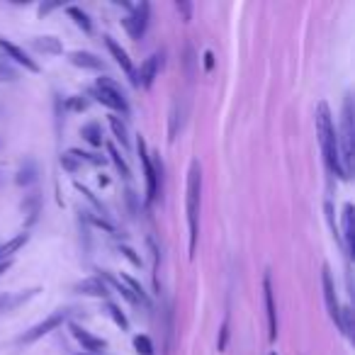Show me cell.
<instances>
[{"label": "cell", "instance_id": "obj_1", "mask_svg": "<svg viewBox=\"0 0 355 355\" xmlns=\"http://www.w3.org/2000/svg\"><path fill=\"white\" fill-rule=\"evenodd\" d=\"M316 134H319L321 153H324V163L334 175H338L340 180H345L343 166H340V151H338V129L331 117L329 103L321 100L316 105Z\"/></svg>", "mask_w": 355, "mask_h": 355}, {"label": "cell", "instance_id": "obj_2", "mask_svg": "<svg viewBox=\"0 0 355 355\" xmlns=\"http://www.w3.org/2000/svg\"><path fill=\"white\" fill-rule=\"evenodd\" d=\"M200 200H202V168H200L198 161H193L188 173V195H185V212H188V232H190V243H188L190 258H195V251H198Z\"/></svg>", "mask_w": 355, "mask_h": 355}, {"label": "cell", "instance_id": "obj_3", "mask_svg": "<svg viewBox=\"0 0 355 355\" xmlns=\"http://www.w3.org/2000/svg\"><path fill=\"white\" fill-rule=\"evenodd\" d=\"M338 151H340V166H343V175L348 180L353 175V100L350 95L343 100V119H340V132H338Z\"/></svg>", "mask_w": 355, "mask_h": 355}, {"label": "cell", "instance_id": "obj_4", "mask_svg": "<svg viewBox=\"0 0 355 355\" xmlns=\"http://www.w3.org/2000/svg\"><path fill=\"white\" fill-rule=\"evenodd\" d=\"M90 95H93L100 105H105V107L112 110V114H122V117H127L129 114L127 98H124L122 88H119L112 78H98V83L90 88Z\"/></svg>", "mask_w": 355, "mask_h": 355}, {"label": "cell", "instance_id": "obj_5", "mask_svg": "<svg viewBox=\"0 0 355 355\" xmlns=\"http://www.w3.org/2000/svg\"><path fill=\"white\" fill-rule=\"evenodd\" d=\"M137 151H139V161H141V166H144V178H146V202L151 205L153 200L158 198L163 166H161V158H151V156H148V148H146V141H144V137L137 139Z\"/></svg>", "mask_w": 355, "mask_h": 355}, {"label": "cell", "instance_id": "obj_6", "mask_svg": "<svg viewBox=\"0 0 355 355\" xmlns=\"http://www.w3.org/2000/svg\"><path fill=\"white\" fill-rule=\"evenodd\" d=\"M69 314H71V309H56V311H51V314L46 316L44 321H40V324H35L30 331H27L25 336H22L20 343H35V340H40L42 336L51 334V331L59 329V326L64 324L66 319H69Z\"/></svg>", "mask_w": 355, "mask_h": 355}, {"label": "cell", "instance_id": "obj_7", "mask_svg": "<svg viewBox=\"0 0 355 355\" xmlns=\"http://www.w3.org/2000/svg\"><path fill=\"white\" fill-rule=\"evenodd\" d=\"M148 17H151V6H148V3H139V6L132 10V15L124 17L122 25H124V30H127V35L132 37V40H141V37L146 35Z\"/></svg>", "mask_w": 355, "mask_h": 355}, {"label": "cell", "instance_id": "obj_8", "mask_svg": "<svg viewBox=\"0 0 355 355\" xmlns=\"http://www.w3.org/2000/svg\"><path fill=\"white\" fill-rule=\"evenodd\" d=\"M263 300H266V311H268V338H270V343H275L277 340V306H275V292H272L270 272H266V277H263Z\"/></svg>", "mask_w": 355, "mask_h": 355}, {"label": "cell", "instance_id": "obj_9", "mask_svg": "<svg viewBox=\"0 0 355 355\" xmlns=\"http://www.w3.org/2000/svg\"><path fill=\"white\" fill-rule=\"evenodd\" d=\"M321 285H324V300H326L329 316L334 319V324L338 326V331H340V304H338V295H336V285H334V277H331L329 266H324V270H321Z\"/></svg>", "mask_w": 355, "mask_h": 355}, {"label": "cell", "instance_id": "obj_10", "mask_svg": "<svg viewBox=\"0 0 355 355\" xmlns=\"http://www.w3.org/2000/svg\"><path fill=\"white\" fill-rule=\"evenodd\" d=\"M161 66H163V54H151L146 61L141 64V69L137 71V88H144V90H148L153 85V80H156V76H158V71H161Z\"/></svg>", "mask_w": 355, "mask_h": 355}, {"label": "cell", "instance_id": "obj_11", "mask_svg": "<svg viewBox=\"0 0 355 355\" xmlns=\"http://www.w3.org/2000/svg\"><path fill=\"white\" fill-rule=\"evenodd\" d=\"M0 51L8 56V59H12L15 64L25 66L27 71H32V73H40V64H37L35 59H30V56L25 54V49H20L17 44H12V42H8L6 37H0Z\"/></svg>", "mask_w": 355, "mask_h": 355}, {"label": "cell", "instance_id": "obj_12", "mask_svg": "<svg viewBox=\"0 0 355 355\" xmlns=\"http://www.w3.org/2000/svg\"><path fill=\"white\" fill-rule=\"evenodd\" d=\"M105 46L110 49V54H112V59L119 64V69L124 71V76H127L129 80H132V85H137V69H134L132 59H129V54L122 49V46L117 44V42L112 40V37H105Z\"/></svg>", "mask_w": 355, "mask_h": 355}, {"label": "cell", "instance_id": "obj_13", "mask_svg": "<svg viewBox=\"0 0 355 355\" xmlns=\"http://www.w3.org/2000/svg\"><path fill=\"white\" fill-rule=\"evenodd\" d=\"M37 287H32V290H22V292H6V295H0V314H8V311H15L20 304H25V302H30L32 297L37 295Z\"/></svg>", "mask_w": 355, "mask_h": 355}, {"label": "cell", "instance_id": "obj_14", "mask_svg": "<svg viewBox=\"0 0 355 355\" xmlns=\"http://www.w3.org/2000/svg\"><path fill=\"white\" fill-rule=\"evenodd\" d=\"M73 290L78 292V295L98 297V300H107V297H110V287L105 285L100 277H85V280L76 282Z\"/></svg>", "mask_w": 355, "mask_h": 355}, {"label": "cell", "instance_id": "obj_15", "mask_svg": "<svg viewBox=\"0 0 355 355\" xmlns=\"http://www.w3.org/2000/svg\"><path fill=\"white\" fill-rule=\"evenodd\" d=\"M71 331H73L76 340L83 345V350H90V353H103V350H107V340L105 338H98V336H93L90 331L80 329V326H73Z\"/></svg>", "mask_w": 355, "mask_h": 355}, {"label": "cell", "instance_id": "obj_16", "mask_svg": "<svg viewBox=\"0 0 355 355\" xmlns=\"http://www.w3.org/2000/svg\"><path fill=\"white\" fill-rule=\"evenodd\" d=\"M69 61L78 69H88V71H103L105 64L100 56H95L93 51H71Z\"/></svg>", "mask_w": 355, "mask_h": 355}, {"label": "cell", "instance_id": "obj_17", "mask_svg": "<svg viewBox=\"0 0 355 355\" xmlns=\"http://www.w3.org/2000/svg\"><path fill=\"white\" fill-rule=\"evenodd\" d=\"M340 224H343V248L345 253H353V236H355V229H353V205L345 202L343 205V214H340Z\"/></svg>", "mask_w": 355, "mask_h": 355}, {"label": "cell", "instance_id": "obj_18", "mask_svg": "<svg viewBox=\"0 0 355 355\" xmlns=\"http://www.w3.org/2000/svg\"><path fill=\"white\" fill-rule=\"evenodd\" d=\"M32 49L40 51V54L59 56L61 51H64V46H61V42L56 40V37L46 35V37H35V40H32Z\"/></svg>", "mask_w": 355, "mask_h": 355}, {"label": "cell", "instance_id": "obj_19", "mask_svg": "<svg viewBox=\"0 0 355 355\" xmlns=\"http://www.w3.org/2000/svg\"><path fill=\"white\" fill-rule=\"evenodd\" d=\"M66 15L76 22V27H78V30H83L85 35H93V20H90L85 10H80V8H76V6H69V8H66Z\"/></svg>", "mask_w": 355, "mask_h": 355}, {"label": "cell", "instance_id": "obj_20", "mask_svg": "<svg viewBox=\"0 0 355 355\" xmlns=\"http://www.w3.org/2000/svg\"><path fill=\"white\" fill-rule=\"evenodd\" d=\"M27 241H30V234L25 232V234H17V236L10 239L8 243H3V246H0V261H10L12 253L20 251V248L25 246Z\"/></svg>", "mask_w": 355, "mask_h": 355}, {"label": "cell", "instance_id": "obj_21", "mask_svg": "<svg viewBox=\"0 0 355 355\" xmlns=\"http://www.w3.org/2000/svg\"><path fill=\"white\" fill-rule=\"evenodd\" d=\"M110 129H112L114 139L117 144H122V148H129V132H127V124L119 114H110Z\"/></svg>", "mask_w": 355, "mask_h": 355}, {"label": "cell", "instance_id": "obj_22", "mask_svg": "<svg viewBox=\"0 0 355 355\" xmlns=\"http://www.w3.org/2000/svg\"><path fill=\"white\" fill-rule=\"evenodd\" d=\"M80 137L85 139V141L90 144V146H103V127H100L98 122H88L83 124V129H80Z\"/></svg>", "mask_w": 355, "mask_h": 355}, {"label": "cell", "instance_id": "obj_23", "mask_svg": "<svg viewBox=\"0 0 355 355\" xmlns=\"http://www.w3.org/2000/svg\"><path fill=\"white\" fill-rule=\"evenodd\" d=\"M163 319H166V324H163V334H166V343H163V355H171L173 353V336H175V331H173V306L166 304V314H163Z\"/></svg>", "mask_w": 355, "mask_h": 355}, {"label": "cell", "instance_id": "obj_24", "mask_svg": "<svg viewBox=\"0 0 355 355\" xmlns=\"http://www.w3.org/2000/svg\"><path fill=\"white\" fill-rule=\"evenodd\" d=\"M122 282L129 287V290H132V295L137 297V302H139V304H141V306H146V309H151V300H148V295H146V292H144V287L139 285V282L134 280V277L122 275Z\"/></svg>", "mask_w": 355, "mask_h": 355}, {"label": "cell", "instance_id": "obj_25", "mask_svg": "<svg viewBox=\"0 0 355 355\" xmlns=\"http://www.w3.org/2000/svg\"><path fill=\"white\" fill-rule=\"evenodd\" d=\"M105 311H107L110 319H112L114 324H117L122 331H127V329H129V319H127V316H124V311L119 309V306L114 304V302H105Z\"/></svg>", "mask_w": 355, "mask_h": 355}, {"label": "cell", "instance_id": "obj_26", "mask_svg": "<svg viewBox=\"0 0 355 355\" xmlns=\"http://www.w3.org/2000/svg\"><path fill=\"white\" fill-rule=\"evenodd\" d=\"M35 180H37V168H35V163H32V161H27L25 166L17 171L15 183L17 185H32Z\"/></svg>", "mask_w": 355, "mask_h": 355}, {"label": "cell", "instance_id": "obj_27", "mask_svg": "<svg viewBox=\"0 0 355 355\" xmlns=\"http://www.w3.org/2000/svg\"><path fill=\"white\" fill-rule=\"evenodd\" d=\"M107 153H110V158H112L114 166H117V171L122 173L124 180H129V178H132V171H129V166L124 163V158L119 156V151H117V146H114V144H107Z\"/></svg>", "mask_w": 355, "mask_h": 355}, {"label": "cell", "instance_id": "obj_28", "mask_svg": "<svg viewBox=\"0 0 355 355\" xmlns=\"http://www.w3.org/2000/svg\"><path fill=\"white\" fill-rule=\"evenodd\" d=\"M61 166H64V171H69V173H78L80 168H83V163H80L76 148H69V151L61 156Z\"/></svg>", "mask_w": 355, "mask_h": 355}, {"label": "cell", "instance_id": "obj_29", "mask_svg": "<svg viewBox=\"0 0 355 355\" xmlns=\"http://www.w3.org/2000/svg\"><path fill=\"white\" fill-rule=\"evenodd\" d=\"M134 350H137L139 355H153L151 338H148V336H144V334L134 336Z\"/></svg>", "mask_w": 355, "mask_h": 355}, {"label": "cell", "instance_id": "obj_30", "mask_svg": "<svg viewBox=\"0 0 355 355\" xmlns=\"http://www.w3.org/2000/svg\"><path fill=\"white\" fill-rule=\"evenodd\" d=\"M83 217L88 219L90 224H95V227L105 229V232H110V234H117V227H114L112 222H107V219H105V217H98V214H93V212H83Z\"/></svg>", "mask_w": 355, "mask_h": 355}, {"label": "cell", "instance_id": "obj_31", "mask_svg": "<svg viewBox=\"0 0 355 355\" xmlns=\"http://www.w3.org/2000/svg\"><path fill=\"white\" fill-rule=\"evenodd\" d=\"M229 324H232V319H229V314L224 316L222 326H219V338H217V350L219 353H224L227 350V343H229Z\"/></svg>", "mask_w": 355, "mask_h": 355}, {"label": "cell", "instance_id": "obj_32", "mask_svg": "<svg viewBox=\"0 0 355 355\" xmlns=\"http://www.w3.org/2000/svg\"><path fill=\"white\" fill-rule=\"evenodd\" d=\"M90 100L83 98V95H73V98L66 100V110H71V112H83V110H88Z\"/></svg>", "mask_w": 355, "mask_h": 355}, {"label": "cell", "instance_id": "obj_33", "mask_svg": "<svg viewBox=\"0 0 355 355\" xmlns=\"http://www.w3.org/2000/svg\"><path fill=\"white\" fill-rule=\"evenodd\" d=\"M12 80H17V71L6 64H0V83H12Z\"/></svg>", "mask_w": 355, "mask_h": 355}, {"label": "cell", "instance_id": "obj_34", "mask_svg": "<svg viewBox=\"0 0 355 355\" xmlns=\"http://www.w3.org/2000/svg\"><path fill=\"white\" fill-rule=\"evenodd\" d=\"M175 10L180 12V15H183L185 22H188L190 17H193V6H190V3H185V0H178V3H175Z\"/></svg>", "mask_w": 355, "mask_h": 355}, {"label": "cell", "instance_id": "obj_35", "mask_svg": "<svg viewBox=\"0 0 355 355\" xmlns=\"http://www.w3.org/2000/svg\"><path fill=\"white\" fill-rule=\"evenodd\" d=\"M119 251H122L124 256H127L129 261L134 263V266H141V258H139L137 253H134V251H132V248H129V246H119Z\"/></svg>", "mask_w": 355, "mask_h": 355}, {"label": "cell", "instance_id": "obj_36", "mask_svg": "<svg viewBox=\"0 0 355 355\" xmlns=\"http://www.w3.org/2000/svg\"><path fill=\"white\" fill-rule=\"evenodd\" d=\"M56 8H61V3H42L37 12H40V17H44V15H49L51 10H56Z\"/></svg>", "mask_w": 355, "mask_h": 355}, {"label": "cell", "instance_id": "obj_37", "mask_svg": "<svg viewBox=\"0 0 355 355\" xmlns=\"http://www.w3.org/2000/svg\"><path fill=\"white\" fill-rule=\"evenodd\" d=\"M202 59H205V71H212L214 69V54H212V51H205V56H202Z\"/></svg>", "mask_w": 355, "mask_h": 355}, {"label": "cell", "instance_id": "obj_38", "mask_svg": "<svg viewBox=\"0 0 355 355\" xmlns=\"http://www.w3.org/2000/svg\"><path fill=\"white\" fill-rule=\"evenodd\" d=\"M10 266H12V261H0V275H3Z\"/></svg>", "mask_w": 355, "mask_h": 355}, {"label": "cell", "instance_id": "obj_39", "mask_svg": "<svg viewBox=\"0 0 355 355\" xmlns=\"http://www.w3.org/2000/svg\"><path fill=\"white\" fill-rule=\"evenodd\" d=\"M270 355H277V353H270Z\"/></svg>", "mask_w": 355, "mask_h": 355}]
</instances>
